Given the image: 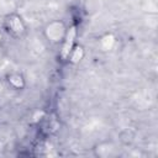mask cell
I'll return each instance as SVG.
<instances>
[{
	"label": "cell",
	"mask_w": 158,
	"mask_h": 158,
	"mask_svg": "<svg viewBox=\"0 0 158 158\" xmlns=\"http://www.w3.org/2000/svg\"><path fill=\"white\" fill-rule=\"evenodd\" d=\"M5 26L9 32H11L14 36H21L25 32V25L21 21V19L16 15H10L5 20Z\"/></svg>",
	"instance_id": "obj_1"
},
{
	"label": "cell",
	"mask_w": 158,
	"mask_h": 158,
	"mask_svg": "<svg viewBox=\"0 0 158 158\" xmlns=\"http://www.w3.org/2000/svg\"><path fill=\"white\" fill-rule=\"evenodd\" d=\"M75 35H77L75 26H72L68 30L67 35H65V43L63 46V49L60 51V58L63 60H65L67 58H69L70 52L73 51V43H74V40H75Z\"/></svg>",
	"instance_id": "obj_2"
},
{
	"label": "cell",
	"mask_w": 158,
	"mask_h": 158,
	"mask_svg": "<svg viewBox=\"0 0 158 158\" xmlns=\"http://www.w3.org/2000/svg\"><path fill=\"white\" fill-rule=\"evenodd\" d=\"M0 38H1V35H0Z\"/></svg>",
	"instance_id": "obj_3"
}]
</instances>
